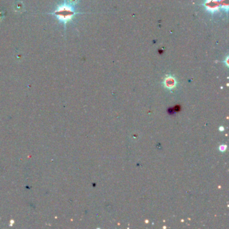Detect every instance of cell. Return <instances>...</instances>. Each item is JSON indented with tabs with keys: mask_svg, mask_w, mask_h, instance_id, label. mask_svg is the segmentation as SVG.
Here are the masks:
<instances>
[{
	"mask_svg": "<svg viewBox=\"0 0 229 229\" xmlns=\"http://www.w3.org/2000/svg\"><path fill=\"white\" fill-rule=\"evenodd\" d=\"M56 13L58 17H60L61 19H63L65 20H69L73 14V12L71 10V9L67 7H62L59 9V11H57Z\"/></svg>",
	"mask_w": 229,
	"mask_h": 229,
	"instance_id": "1",
	"label": "cell"
},
{
	"mask_svg": "<svg viewBox=\"0 0 229 229\" xmlns=\"http://www.w3.org/2000/svg\"><path fill=\"white\" fill-rule=\"evenodd\" d=\"M218 2L216 1V0H210L207 3V6L210 9L212 10H214L215 9H217L218 8Z\"/></svg>",
	"mask_w": 229,
	"mask_h": 229,
	"instance_id": "2",
	"label": "cell"
},
{
	"mask_svg": "<svg viewBox=\"0 0 229 229\" xmlns=\"http://www.w3.org/2000/svg\"><path fill=\"white\" fill-rule=\"evenodd\" d=\"M166 83V85H167L168 88H173V86L175 85V81L174 79H173L172 78H169L165 81Z\"/></svg>",
	"mask_w": 229,
	"mask_h": 229,
	"instance_id": "3",
	"label": "cell"
}]
</instances>
